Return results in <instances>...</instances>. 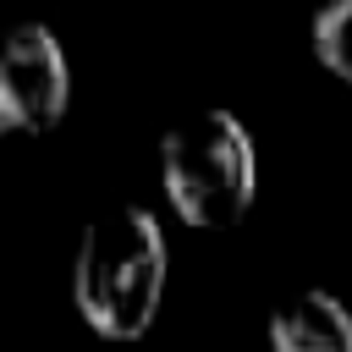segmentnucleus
Wrapping results in <instances>:
<instances>
[{"label": "nucleus", "mask_w": 352, "mask_h": 352, "mask_svg": "<svg viewBox=\"0 0 352 352\" xmlns=\"http://www.w3.org/2000/svg\"><path fill=\"white\" fill-rule=\"evenodd\" d=\"M314 55L324 60V72L352 82V0H336L314 16Z\"/></svg>", "instance_id": "obj_5"}, {"label": "nucleus", "mask_w": 352, "mask_h": 352, "mask_svg": "<svg viewBox=\"0 0 352 352\" xmlns=\"http://www.w3.org/2000/svg\"><path fill=\"white\" fill-rule=\"evenodd\" d=\"M270 346L275 352H352V308L324 286L292 292L270 319Z\"/></svg>", "instance_id": "obj_4"}, {"label": "nucleus", "mask_w": 352, "mask_h": 352, "mask_svg": "<svg viewBox=\"0 0 352 352\" xmlns=\"http://www.w3.org/2000/svg\"><path fill=\"white\" fill-rule=\"evenodd\" d=\"M72 99V66L44 22L11 28L0 44V126L11 138H44Z\"/></svg>", "instance_id": "obj_3"}, {"label": "nucleus", "mask_w": 352, "mask_h": 352, "mask_svg": "<svg viewBox=\"0 0 352 352\" xmlns=\"http://www.w3.org/2000/svg\"><path fill=\"white\" fill-rule=\"evenodd\" d=\"M160 187L187 226H236L258 192V154L231 110H198L160 138Z\"/></svg>", "instance_id": "obj_2"}, {"label": "nucleus", "mask_w": 352, "mask_h": 352, "mask_svg": "<svg viewBox=\"0 0 352 352\" xmlns=\"http://www.w3.org/2000/svg\"><path fill=\"white\" fill-rule=\"evenodd\" d=\"M165 275H170V253L160 220L126 204L82 231L72 264V302L88 319V330H99L104 341H138L160 314Z\"/></svg>", "instance_id": "obj_1"}]
</instances>
